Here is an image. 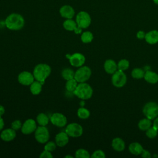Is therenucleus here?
I'll list each match as a JSON object with an SVG mask.
<instances>
[{
    "instance_id": "1",
    "label": "nucleus",
    "mask_w": 158,
    "mask_h": 158,
    "mask_svg": "<svg viewBox=\"0 0 158 158\" xmlns=\"http://www.w3.org/2000/svg\"><path fill=\"white\" fill-rule=\"evenodd\" d=\"M5 25L9 30H20L25 25V20L20 14L12 13L6 17Z\"/></svg>"
},
{
    "instance_id": "2",
    "label": "nucleus",
    "mask_w": 158,
    "mask_h": 158,
    "mask_svg": "<svg viewBox=\"0 0 158 158\" xmlns=\"http://www.w3.org/2000/svg\"><path fill=\"white\" fill-rule=\"evenodd\" d=\"M51 73V67L46 64H37L33 72L35 79L43 85L44 84L46 79L50 75Z\"/></svg>"
},
{
    "instance_id": "3",
    "label": "nucleus",
    "mask_w": 158,
    "mask_h": 158,
    "mask_svg": "<svg viewBox=\"0 0 158 158\" xmlns=\"http://www.w3.org/2000/svg\"><path fill=\"white\" fill-rule=\"evenodd\" d=\"M73 93L81 100H87L91 98L93 90L92 87L86 82L78 83Z\"/></svg>"
},
{
    "instance_id": "4",
    "label": "nucleus",
    "mask_w": 158,
    "mask_h": 158,
    "mask_svg": "<svg viewBox=\"0 0 158 158\" xmlns=\"http://www.w3.org/2000/svg\"><path fill=\"white\" fill-rule=\"evenodd\" d=\"M91 69L86 65L80 67L75 72L74 78L78 83H83L88 81L91 76Z\"/></svg>"
},
{
    "instance_id": "5",
    "label": "nucleus",
    "mask_w": 158,
    "mask_h": 158,
    "mask_svg": "<svg viewBox=\"0 0 158 158\" xmlns=\"http://www.w3.org/2000/svg\"><path fill=\"white\" fill-rule=\"evenodd\" d=\"M143 112L146 118L152 120L158 116V104L155 102L146 103L143 109Z\"/></svg>"
},
{
    "instance_id": "6",
    "label": "nucleus",
    "mask_w": 158,
    "mask_h": 158,
    "mask_svg": "<svg viewBox=\"0 0 158 158\" xmlns=\"http://www.w3.org/2000/svg\"><path fill=\"white\" fill-rule=\"evenodd\" d=\"M35 139L41 144H45L49 139V132L45 126H39L35 131Z\"/></svg>"
},
{
    "instance_id": "7",
    "label": "nucleus",
    "mask_w": 158,
    "mask_h": 158,
    "mask_svg": "<svg viewBox=\"0 0 158 158\" xmlns=\"http://www.w3.org/2000/svg\"><path fill=\"white\" fill-rule=\"evenodd\" d=\"M83 132V127L79 123L73 122L68 124L65 128V133L70 137L77 138L82 135Z\"/></svg>"
},
{
    "instance_id": "8",
    "label": "nucleus",
    "mask_w": 158,
    "mask_h": 158,
    "mask_svg": "<svg viewBox=\"0 0 158 158\" xmlns=\"http://www.w3.org/2000/svg\"><path fill=\"white\" fill-rule=\"evenodd\" d=\"M76 22L77 25L83 28H88L91 22L90 15L85 11L78 12L76 16Z\"/></svg>"
},
{
    "instance_id": "9",
    "label": "nucleus",
    "mask_w": 158,
    "mask_h": 158,
    "mask_svg": "<svg viewBox=\"0 0 158 158\" xmlns=\"http://www.w3.org/2000/svg\"><path fill=\"white\" fill-rule=\"evenodd\" d=\"M127 83V76L123 71L118 70L115 71L112 76V83L117 88L123 86Z\"/></svg>"
},
{
    "instance_id": "10",
    "label": "nucleus",
    "mask_w": 158,
    "mask_h": 158,
    "mask_svg": "<svg viewBox=\"0 0 158 158\" xmlns=\"http://www.w3.org/2000/svg\"><path fill=\"white\" fill-rule=\"evenodd\" d=\"M66 57L69 58L71 65L75 67L83 66L86 60L85 56L80 52H75L72 55H67Z\"/></svg>"
},
{
    "instance_id": "11",
    "label": "nucleus",
    "mask_w": 158,
    "mask_h": 158,
    "mask_svg": "<svg viewBox=\"0 0 158 158\" xmlns=\"http://www.w3.org/2000/svg\"><path fill=\"white\" fill-rule=\"evenodd\" d=\"M51 122L57 127H64L67 123V117L59 112L54 113L50 117Z\"/></svg>"
},
{
    "instance_id": "12",
    "label": "nucleus",
    "mask_w": 158,
    "mask_h": 158,
    "mask_svg": "<svg viewBox=\"0 0 158 158\" xmlns=\"http://www.w3.org/2000/svg\"><path fill=\"white\" fill-rule=\"evenodd\" d=\"M17 79L18 81L24 86H30L35 80L33 74L28 71L20 72L18 75Z\"/></svg>"
},
{
    "instance_id": "13",
    "label": "nucleus",
    "mask_w": 158,
    "mask_h": 158,
    "mask_svg": "<svg viewBox=\"0 0 158 158\" xmlns=\"http://www.w3.org/2000/svg\"><path fill=\"white\" fill-rule=\"evenodd\" d=\"M37 128L36 122L32 118L26 120L22 124L21 131L24 135H30L35 132Z\"/></svg>"
},
{
    "instance_id": "14",
    "label": "nucleus",
    "mask_w": 158,
    "mask_h": 158,
    "mask_svg": "<svg viewBox=\"0 0 158 158\" xmlns=\"http://www.w3.org/2000/svg\"><path fill=\"white\" fill-rule=\"evenodd\" d=\"M15 136H16V131L12 128L3 130L0 134L1 139L2 141H6V142L12 141L13 139H14Z\"/></svg>"
},
{
    "instance_id": "15",
    "label": "nucleus",
    "mask_w": 158,
    "mask_h": 158,
    "mask_svg": "<svg viewBox=\"0 0 158 158\" xmlns=\"http://www.w3.org/2000/svg\"><path fill=\"white\" fill-rule=\"evenodd\" d=\"M69 141V136L65 132H60L55 137V142L57 146L64 147L68 144Z\"/></svg>"
},
{
    "instance_id": "16",
    "label": "nucleus",
    "mask_w": 158,
    "mask_h": 158,
    "mask_svg": "<svg viewBox=\"0 0 158 158\" xmlns=\"http://www.w3.org/2000/svg\"><path fill=\"white\" fill-rule=\"evenodd\" d=\"M60 15L67 19H72L75 15V10L73 7L69 5H65L60 7L59 10Z\"/></svg>"
},
{
    "instance_id": "17",
    "label": "nucleus",
    "mask_w": 158,
    "mask_h": 158,
    "mask_svg": "<svg viewBox=\"0 0 158 158\" xmlns=\"http://www.w3.org/2000/svg\"><path fill=\"white\" fill-rule=\"evenodd\" d=\"M105 71L109 74H113L117 70V64L112 59H107L104 64Z\"/></svg>"
},
{
    "instance_id": "18",
    "label": "nucleus",
    "mask_w": 158,
    "mask_h": 158,
    "mask_svg": "<svg viewBox=\"0 0 158 158\" xmlns=\"http://www.w3.org/2000/svg\"><path fill=\"white\" fill-rule=\"evenodd\" d=\"M145 40L147 43L151 44H154L158 43V31L152 30L146 33Z\"/></svg>"
},
{
    "instance_id": "19",
    "label": "nucleus",
    "mask_w": 158,
    "mask_h": 158,
    "mask_svg": "<svg viewBox=\"0 0 158 158\" xmlns=\"http://www.w3.org/2000/svg\"><path fill=\"white\" fill-rule=\"evenodd\" d=\"M112 147L117 151H122L125 149V144L122 138H115L112 141Z\"/></svg>"
},
{
    "instance_id": "20",
    "label": "nucleus",
    "mask_w": 158,
    "mask_h": 158,
    "mask_svg": "<svg viewBox=\"0 0 158 158\" xmlns=\"http://www.w3.org/2000/svg\"><path fill=\"white\" fill-rule=\"evenodd\" d=\"M128 149L132 154L137 156V155L141 154L144 149L139 143L134 142V143H131L129 145Z\"/></svg>"
},
{
    "instance_id": "21",
    "label": "nucleus",
    "mask_w": 158,
    "mask_h": 158,
    "mask_svg": "<svg viewBox=\"0 0 158 158\" xmlns=\"http://www.w3.org/2000/svg\"><path fill=\"white\" fill-rule=\"evenodd\" d=\"M144 78L147 82L154 84L158 81V74L152 71H147L144 73Z\"/></svg>"
},
{
    "instance_id": "22",
    "label": "nucleus",
    "mask_w": 158,
    "mask_h": 158,
    "mask_svg": "<svg viewBox=\"0 0 158 158\" xmlns=\"http://www.w3.org/2000/svg\"><path fill=\"white\" fill-rule=\"evenodd\" d=\"M42 85L43 84L37 81H34L30 85V90L32 94L33 95H38L42 91Z\"/></svg>"
},
{
    "instance_id": "23",
    "label": "nucleus",
    "mask_w": 158,
    "mask_h": 158,
    "mask_svg": "<svg viewBox=\"0 0 158 158\" xmlns=\"http://www.w3.org/2000/svg\"><path fill=\"white\" fill-rule=\"evenodd\" d=\"M77 22L74 20H73L72 19H67L66 20H65L63 23V27L64 28L67 30V31H74L75 29L77 28Z\"/></svg>"
},
{
    "instance_id": "24",
    "label": "nucleus",
    "mask_w": 158,
    "mask_h": 158,
    "mask_svg": "<svg viewBox=\"0 0 158 158\" xmlns=\"http://www.w3.org/2000/svg\"><path fill=\"white\" fill-rule=\"evenodd\" d=\"M49 121V118L48 115L44 113H40L36 116V122L40 126H46Z\"/></svg>"
},
{
    "instance_id": "25",
    "label": "nucleus",
    "mask_w": 158,
    "mask_h": 158,
    "mask_svg": "<svg viewBox=\"0 0 158 158\" xmlns=\"http://www.w3.org/2000/svg\"><path fill=\"white\" fill-rule=\"evenodd\" d=\"M151 120L146 118H143L139 120L138 123V127L141 130L143 131H146L148 128H149L151 127L152 123H151Z\"/></svg>"
},
{
    "instance_id": "26",
    "label": "nucleus",
    "mask_w": 158,
    "mask_h": 158,
    "mask_svg": "<svg viewBox=\"0 0 158 158\" xmlns=\"http://www.w3.org/2000/svg\"><path fill=\"white\" fill-rule=\"evenodd\" d=\"M61 75H62V78L67 81L70 79L74 78L75 72L70 68H65V69H63V70L62 71Z\"/></svg>"
},
{
    "instance_id": "27",
    "label": "nucleus",
    "mask_w": 158,
    "mask_h": 158,
    "mask_svg": "<svg viewBox=\"0 0 158 158\" xmlns=\"http://www.w3.org/2000/svg\"><path fill=\"white\" fill-rule=\"evenodd\" d=\"M78 83L75 78H72L67 80L65 83V88L69 92H73L76 89Z\"/></svg>"
},
{
    "instance_id": "28",
    "label": "nucleus",
    "mask_w": 158,
    "mask_h": 158,
    "mask_svg": "<svg viewBox=\"0 0 158 158\" xmlns=\"http://www.w3.org/2000/svg\"><path fill=\"white\" fill-rule=\"evenodd\" d=\"M77 115L81 119H86L89 117L90 112L86 108L81 107L77 110Z\"/></svg>"
},
{
    "instance_id": "29",
    "label": "nucleus",
    "mask_w": 158,
    "mask_h": 158,
    "mask_svg": "<svg viewBox=\"0 0 158 158\" xmlns=\"http://www.w3.org/2000/svg\"><path fill=\"white\" fill-rule=\"evenodd\" d=\"M93 40V35L91 32L86 31L83 32L81 35V40L84 43H91Z\"/></svg>"
},
{
    "instance_id": "30",
    "label": "nucleus",
    "mask_w": 158,
    "mask_h": 158,
    "mask_svg": "<svg viewBox=\"0 0 158 158\" xmlns=\"http://www.w3.org/2000/svg\"><path fill=\"white\" fill-rule=\"evenodd\" d=\"M145 72L141 68H135L131 71V76L135 79H141L144 78Z\"/></svg>"
},
{
    "instance_id": "31",
    "label": "nucleus",
    "mask_w": 158,
    "mask_h": 158,
    "mask_svg": "<svg viewBox=\"0 0 158 158\" xmlns=\"http://www.w3.org/2000/svg\"><path fill=\"white\" fill-rule=\"evenodd\" d=\"M75 157L77 158H89L91 156L88 151L85 149H78L75 153Z\"/></svg>"
},
{
    "instance_id": "32",
    "label": "nucleus",
    "mask_w": 158,
    "mask_h": 158,
    "mask_svg": "<svg viewBox=\"0 0 158 158\" xmlns=\"http://www.w3.org/2000/svg\"><path fill=\"white\" fill-rule=\"evenodd\" d=\"M130 65L129 61L127 59H121L117 64V69L124 71L126 70Z\"/></svg>"
},
{
    "instance_id": "33",
    "label": "nucleus",
    "mask_w": 158,
    "mask_h": 158,
    "mask_svg": "<svg viewBox=\"0 0 158 158\" xmlns=\"http://www.w3.org/2000/svg\"><path fill=\"white\" fill-rule=\"evenodd\" d=\"M157 130L154 127H151L149 128H148L146 130V136L149 138H155L157 135Z\"/></svg>"
},
{
    "instance_id": "34",
    "label": "nucleus",
    "mask_w": 158,
    "mask_h": 158,
    "mask_svg": "<svg viewBox=\"0 0 158 158\" xmlns=\"http://www.w3.org/2000/svg\"><path fill=\"white\" fill-rule=\"evenodd\" d=\"M56 142H53V141H48L47 143H45V145H44V150H46V151H50V152H52L54 151L56 148Z\"/></svg>"
},
{
    "instance_id": "35",
    "label": "nucleus",
    "mask_w": 158,
    "mask_h": 158,
    "mask_svg": "<svg viewBox=\"0 0 158 158\" xmlns=\"http://www.w3.org/2000/svg\"><path fill=\"white\" fill-rule=\"evenodd\" d=\"M91 157L92 158H105L106 155L104 151L102 150H96L91 156Z\"/></svg>"
},
{
    "instance_id": "36",
    "label": "nucleus",
    "mask_w": 158,
    "mask_h": 158,
    "mask_svg": "<svg viewBox=\"0 0 158 158\" xmlns=\"http://www.w3.org/2000/svg\"><path fill=\"white\" fill-rule=\"evenodd\" d=\"M22 126V123L21 121L19 120H15L14 122H12L11 123V128L15 131L21 129Z\"/></svg>"
},
{
    "instance_id": "37",
    "label": "nucleus",
    "mask_w": 158,
    "mask_h": 158,
    "mask_svg": "<svg viewBox=\"0 0 158 158\" xmlns=\"http://www.w3.org/2000/svg\"><path fill=\"white\" fill-rule=\"evenodd\" d=\"M53 157L51 152L44 150L40 154V157L41 158H52Z\"/></svg>"
},
{
    "instance_id": "38",
    "label": "nucleus",
    "mask_w": 158,
    "mask_h": 158,
    "mask_svg": "<svg viewBox=\"0 0 158 158\" xmlns=\"http://www.w3.org/2000/svg\"><path fill=\"white\" fill-rule=\"evenodd\" d=\"M145 35H146V33L143 31H139L136 33V37L139 40H142V39L144 38Z\"/></svg>"
},
{
    "instance_id": "39",
    "label": "nucleus",
    "mask_w": 158,
    "mask_h": 158,
    "mask_svg": "<svg viewBox=\"0 0 158 158\" xmlns=\"http://www.w3.org/2000/svg\"><path fill=\"white\" fill-rule=\"evenodd\" d=\"M141 154L143 157H146V158L151 157L150 152L149 151H148L144 150V149H143V152H142V153Z\"/></svg>"
},
{
    "instance_id": "40",
    "label": "nucleus",
    "mask_w": 158,
    "mask_h": 158,
    "mask_svg": "<svg viewBox=\"0 0 158 158\" xmlns=\"http://www.w3.org/2000/svg\"><path fill=\"white\" fill-rule=\"evenodd\" d=\"M153 127L158 130V117L154 118V120L153 122Z\"/></svg>"
},
{
    "instance_id": "41",
    "label": "nucleus",
    "mask_w": 158,
    "mask_h": 158,
    "mask_svg": "<svg viewBox=\"0 0 158 158\" xmlns=\"http://www.w3.org/2000/svg\"><path fill=\"white\" fill-rule=\"evenodd\" d=\"M75 32V33L76 34H80L81 33V31H82V28L79 27L78 26L77 27V28L75 29V30L73 31Z\"/></svg>"
},
{
    "instance_id": "42",
    "label": "nucleus",
    "mask_w": 158,
    "mask_h": 158,
    "mask_svg": "<svg viewBox=\"0 0 158 158\" xmlns=\"http://www.w3.org/2000/svg\"><path fill=\"white\" fill-rule=\"evenodd\" d=\"M5 112L4 107L2 105H0V117H2Z\"/></svg>"
},
{
    "instance_id": "43",
    "label": "nucleus",
    "mask_w": 158,
    "mask_h": 158,
    "mask_svg": "<svg viewBox=\"0 0 158 158\" xmlns=\"http://www.w3.org/2000/svg\"><path fill=\"white\" fill-rule=\"evenodd\" d=\"M4 127V120L2 118V117H0V131L2 130Z\"/></svg>"
},
{
    "instance_id": "44",
    "label": "nucleus",
    "mask_w": 158,
    "mask_h": 158,
    "mask_svg": "<svg viewBox=\"0 0 158 158\" xmlns=\"http://www.w3.org/2000/svg\"><path fill=\"white\" fill-rule=\"evenodd\" d=\"M65 157H70V158H73V156H65Z\"/></svg>"
},
{
    "instance_id": "45",
    "label": "nucleus",
    "mask_w": 158,
    "mask_h": 158,
    "mask_svg": "<svg viewBox=\"0 0 158 158\" xmlns=\"http://www.w3.org/2000/svg\"><path fill=\"white\" fill-rule=\"evenodd\" d=\"M153 1H154V2L156 4H158V0H153Z\"/></svg>"
}]
</instances>
